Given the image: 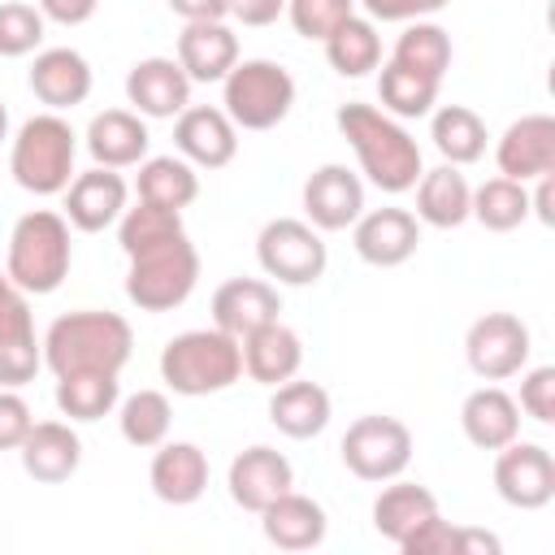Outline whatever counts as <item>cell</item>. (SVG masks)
<instances>
[{
    "label": "cell",
    "mask_w": 555,
    "mask_h": 555,
    "mask_svg": "<svg viewBox=\"0 0 555 555\" xmlns=\"http://www.w3.org/2000/svg\"><path fill=\"white\" fill-rule=\"evenodd\" d=\"M126 100L139 117H178L191 104V78L173 56H143L126 74Z\"/></svg>",
    "instance_id": "2e32d148"
},
{
    "label": "cell",
    "mask_w": 555,
    "mask_h": 555,
    "mask_svg": "<svg viewBox=\"0 0 555 555\" xmlns=\"http://www.w3.org/2000/svg\"><path fill=\"white\" fill-rule=\"evenodd\" d=\"M338 455L360 481H390L412 464V429L395 416H360L347 425Z\"/></svg>",
    "instance_id": "9c48e42d"
},
{
    "label": "cell",
    "mask_w": 555,
    "mask_h": 555,
    "mask_svg": "<svg viewBox=\"0 0 555 555\" xmlns=\"http://www.w3.org/2000/svg\"><path fill=\"white\" fill-rule=\"evenodd\" d=\"M4 282H9V278H4V273H0V286H4Z\"/></svg>",
    "instance_id": "816d5d0a"
},
{
    "label": "cell",
    "mask_w": 555,
    "mask_h": 555,
    "mask_svg": "<svg viewBox=\"0 0 555 555\" xmlns=\"http://www.w3.org/2000/svg\"><path fill=\"white\" fill-rule=\"evenodd\" d=\"M35 9L56 26H82L100 9V0H39Z\"/></svg>",
    "instance_id": "bcb514c9"
},
{
    "label": "cell",
    "mask_w": 555,
    "mask_h": 555,
    "mask_svg": "<svg viewBox=\"0 0 555 555\" xmlns=\"http://www.w3.org/2000/svg\"><path fill=\"white\" fill-rule=\"evenodd\" d=\"M178 234H186V230H182V212L156 208V204H147V199H139L134 208H126V212L117 217V243H121L126 256H139V251H147V247H156V243H169V238H178Z\"/></svg>",
    "instance_id": "f35d334b"
},
{
    "label": "cell",
    "mask_w": 555,
    "mask_h": 555,
    "mask_svg": "<svg viewBox=\"0 0 555 555\" xmlns=\"http://www.w3.org/2000/svg\"><path fill=\"white\" fill-rule=\"evenodd\" d=\"M369 22H421L438 9H447L451 0H360Z\"/></svg>",
    "instance_id": "f6af8a7d"
},
{
    "label": "cell",
    "mask_w": 555,
    "mask_h": 555,
    "mask_svg": "<svg viewBox=\"0 0 555 555\" xmlns=\"http://www.w3.org/2000/svg\"><path fill=\"white\" fill-rule=\"evenodd\" d=\"M74 156H78V134L61 113H39L22 121L13 152H9V173L22 191L30 195H61L74 182Z\"/></svg>",
    "instance_id": "5b68a950"
},
{
    "label": "cell",
    "mask_w": 555,
    "mask_h": 555,
    "mask_svg": "<svg viewBox=\"0 0 555 555\" xmlns=\"http://www.w3.org/2000/svg\"><path fill=\"white\" fill-rule=\"evenodd\" d=\"M260 525H264V538L282 551H312L325 542V507L308 494H278L264 512H260Z\"/></svg>",
    "instance_id": "83f0119b"
},
{
    "label": "cell",
    "mask_w": 555,
    "mask_h": 555,
    "mask_svg": "<svg viewBox=\"0 0 555 555\" xmlns=\"http://www.w3.org/2000/svg\"><path fill=\"white\" fill-rule=\"evenodd\" d=\"M160 377L173 395H191V399L230 390L243 377V347L217 325L182 330L160 351Z\"/></svg>",
    "instance_id": "277c9868"
},
{
    "label": "cell",
    "mask_w": 555,
    "mask_h": 555,
    "mask_svg": "<svg viewBox=\"0 0 555 555\" xmlns=\"http://www.w3.org/2000/svg\"><path fill=\"white\" fill-rule=\"evenodd\" d=\"M304 212L317 230H347L364 212V182L347 165H321L304 182Z\"/></svg>",
    "instance_id": "ffe728a7"
},
{
    "label": "cell",
    "mask_w": 555,
    "mask_h": 555,
    "mask_svg": "<svg viewBox=\"0 0 555 555\" xmlns=\"http://www.w3.org/2000/svg\"><path fill=\"white\" fill-rule=\"evenodd\" d=\"M173 147L182 160H191L199 169H221L238 152V126L225 117V108L186 104L173 121Z\"/></svg>",
    "instance_id": "5bb4252c"
},
{
    "label": "cell",
    "mask_w": 555,
    "mask_h": 555,
    "mask_svg": "<svg viewBox=\"0 0 555 555\" xmlns=\"http://www.w3.org/2000/svg\"><path fill=\"white\" fill-rule=\"evenodd\" d=\"M468 204H473V186L464 182L460 165L442 160L438 169L416 178V221L434 230H455L468 221Z\"/></svg>",
    "instance_id": "f546056e"
},
{
    "label": "cell",
    "mask_w": 555,
    "mask_h": 555,
    "mask_svg": "<svg viewBox=\"0 0 555 555\" xmlns=\"http://www.w3.org/2000/svg\"><path fill=\"white\" fill-rule=\"evenodd\" d=\"M494 165L503 178L529 182L555 169V117L546 113H529L520 121H512L494 147Z\"/></svg>",
    "instance_id": "d6986e66"
},
{
    "label": "cell",
    "mask_w": 555,
    "mask_h": 555,
    "mask_svg": "<svg viewBox=\"0 0 555 555\" xmlns=\"http://www.w3.org/2000/svg\"><path fill=\"white\" fill-rule=\"evenodd\" d=\"M43 13L26 0H4L0 4V56H26L43 43Z\"/></svg>",
    "instance_id": "60d3db41"
},
{
    "label": "cell",
    "mask_w": 555,
    "mask_h": 555,
    "mask_svg": "<svg viewBox=\"0 0 555 555\" xmlns=\"http://www.w3.org/2000/svg\"><path fill=\"white\" fill-rule=\"evenodd\" d=\"M65 195V221L82 234H100L108 230L121 212H126V178L117 169H87V173H74V182L61 191Z\"/></svg>",
    "instance_id": "9a60e30c"
},
{
    "label": "cell",
    "mask_w": 555,
    "mask_h": 555,
    "mask_svg": "<svg viewBox=\"0 0 555 555\" xmlns=\"http://www.w3.org/2000/svg\"><path fill=\"white\" fill-rule=\"evenodd\" d=\"M351 13H356V0H286V17L304 39H325Z\"/></svg>",
    "instance_id": "b9f144b4"
},
{
    "label": "cell",
    "mask_w": 555,
    "mask_h": 555,
    "mask_svg": "<svg viewBox=\"0 0 555 555\" xmlns=\"http://www.w3.org/2000/svg\"><path fill=\"white\" fill-rule=\"evenodd\" d=\"M390 61L421 78L442 82V74L451 69V35L438 22H408V30L395 39Z\"/></svg>",
    "instance_id": "e575fe53"
},
{
    "label": "cell",
    "mask_w": 555,
    "mask_h": 555,
    "mask_svg": "<svg viewBox=\"0 0 555 555\" xmlns=\"http://www.w3.org/2000/svg\"><path fill=\"white\" fill-rule=\"evenodd\" d=\"M121 438L130 442V447H143V451H152V447H160L165 438H169V425H173V408H169V399L160 395V390H134L126 403H121Z\"/></svg>",
    "instance_id": "ab89813d"
},
{
    "label": "cell",
    "mask_w": 555,
    "mask_h": 555,
    "mask_svg": "<svg viewBox=\"0 0 555 555\" xmlns=\"http://www.w3.org/2000/svg\"><path fill=\"white\" fill-rule=\"evenodd\" d=\"M438 516V499L425 490V486H416V481H399V477H390V486L373 499V529L386 538V542H395V546H403L425 520H434Z\"/></svg>",
    "instance_id": "f1b7e54d"
},
{
    "label": "cell",
    "mask_w": 555,
    "mask_h": 555,
    "mask_svg": "<svg viewBox=\"0 0 555 555\" xmlns=\"http://www.w3.org/2000/svg\"><path fill=\"white\" fill-rule=\"evenodd\" d=\"M225 95V117L238 126V130H273L291 104H295V78L278 65V61H238L225 78H221Z\"/></svg>",
    "instance_id": "52a82bcc"
},
{
    "label": "cell",
    "mask_w": 555,
    "mask_h": 555,
    "mask_svg": "<svg viewBox=\"0 0 555 555\" xmlns=\"http://www.w3.org/2000/svg\"><path fill=\"white\" fill-rule=\"evenodd\" d=\"M460 429H464V438H468L473 447L499 451V447H507L512 438H520V408H516V399H512L507 390L481 386V390H473V395L464 399V408H460Z\"/></svg>",
    "instance_id": "4316f807"
},
{
    "label": "cell",
    "mask_w": 555,
    "mask_h": 555,
    "mask_svg": "<svg viewBox=\"0 0 555 555\" xmlns=\"http://www.w3.org/2000/svg\"><path fill=\"white\" fill-rule=\"evenodd\" d=\"M134 186H139V199L182 212L199 195V173L182 156H147V160H139V182Z\"/></svg>",
    "instance_id": "d6a6232c"
},
{
    "label": "cell",
    "mask_w": 555,
    "mask_h": 555,
    "mask_svg": "<svg viewBox=\"0 0 555 555\" xmlns=\"http://www.w3.org/2000/svg\"><path fill=\"white\" fill-rule=\"evenodd\" d=\"M195 282H199V251L186 234H178L169 243H156V247L130 256L126 299L139 312H169L191 299Z\"/></svg>",
    "instance_id": "8992f818"
},
{
    "label": "cell",
    "mask_w": 555,
    "mask_h": 555,
    "mask_svg": "<svg viewBox=\"0 0 555 555\" xmlns=\"http://www.w3.org/2000/svg\"><path fill=\"white\" fill-rule=\"evenodd\" d=\"M538 425H551L555 421V369L542 364V369H529L520 377V403Z\"/></svg>",
    "instance_id": "7bdbcfd3"
},
{
    "label": "cell",
    "mask_w": 555,
    "mask_h": 555,
    "mask_svg": "<svg viewBox=\"0 0 555 555\" xmlns=\"http://www.w3.org/2000/svg\"><path fill=\"white\" fill-rule=\"evenodd\" d=\"M321 43H325L330 69L343 74V78H364L369 69L382 65V35H377V26H373L369 17H356V13H351V17L338 22Z\"/></svg>",
    "instance_id": "1f68e13d"
},
{
    "label": "cell",
    "mask_w": 555,
    "mask_h": 555,
    "mask_svg": "<svg viewBox=\"0 0 555 555\" xmlns=\"http://www.w3.org/2000/svg\"><path fill=\"white\" fill-rule=\"evenodd\" d=\"M286 13V0H230V17L243 26H269Z\"/></svg>",
    "instance_id": "7dc6e473"
},
{
    "label": "cell",
    "mask_w": 555,
    "mask_h": 555,
    "mask_svg": "<svg viewBox=\"0 0 555 555\" xmlns=\"http://www.w3.org/2000/svg\"><path fill=\"white\" fill-rule=\"evenodd\" d=\"M147 143H152V134H147L143 117L130 108H104L87 126V152L104 169H126V165L147 160Z\"/></svg>",
    "instance_id": "484cf974"
},
{
    "label": "cell",
    "mask_w": 555,
    "mask_h": 555,
    "mask_svg": "<svg viewBox=\"0 0 555 555\" xmlns=\"http://www.w3.org/2000/svg\"><path fill=\"white\" fill-rule=\"evenodd\" d=\"M4 139H9V108L0 104V143H4Z\"/></svg>",
    "instance_id": "f907efd6"
},
{
    "label": "cell",
    "mask_w": 555,
    "mask_h": 555,
    "mask_svg": "<svg viewBox=\"0 0 555 555\" xmlns=\"http://www.w3.org/2000/svg\"><path fill=\"white\" fill-rule=\"evenodd\" d=\"M494 490H499L503 503H512L520 512L546 507L555 499V460H551V451L542 442H520V438L499 447Z\"/></svg>",
    "instance_id": "8fae6325"
},
{
    "label": "cell",
    "mask_w": 555,
    "mask_h": 555,
    "mask_svg": "<svg viewBox=\"0 0 555 555\" xmlns=\"http://www.w3.org/2000/svg\"><path fill=\"white\" fill-rule=\"evenodd\" d=\"M230 499L243 507V512H264L278 494H286L295 486V473H291V460L273 447H247L230 460Z\"/></svg>",
    "instance_id": "ac0fdd59"
},
{
    "label": "cell",
    "mask_w": 555,
    "mask_h": 555,
    "mask_svg": "<svg viewBox=\"0 0 555 555\" xmlns=\"http://www.w3.org/2000/svg\"><path fill=\"white\" fill-rule=\"evenodd\" d=\"M30 425H35V416H30L26 399L17 390L0 386V451H17L22 438L30 434Z\"/></svg>",
    "instance_id": "ee69618b"
},
{
    "label": "cell",
    "mask_w": 555,
    "mask_h": 555,
    "mask_svg": "<svg viewBox=\"0 0 555 555\" xmlns=\"http://www.w3.org/2000/svg\"><path fill=\"white\" fill-rule=\"evenodd\" d=\"M468 217H477L486 230H494V234H507V230H516L525 217H529V191H525V182H516V178H490V182H481L477 191H473V204H468Z\"/></svg>",
    "instance_id": "8d00e7d4"
},
{
    "label": "cell",
    "mask_w": 555,
    "mask_h": 555,
    "mask_svg": "<svg viewBox=\"0 0 555 555\" xmlns=\"http://www.w3.org/2000/svg\"><path fill=\"white\" fill-rule=\"evenodd\" d=\"M238 347H243V373L260 386H282L304 364V343L282 321H269V325L251 330L247 338H238Z\"/></svg>",
    "instance_id": "d4e9b609"
},
{
    "label": "cell",
    "mask_w": 555,
    "mask_h": 555,
    "mask_svg": "<svg viewBox=\"0 0 555 555\" xmlns=\"http://www.w3.org/2000/svg\"><path fill=\"white\" fill-rule=\"evenodd\" d=\"M429 139L447 165H473L486 156V121L464 104H442L429 121Z\"/></svg>",
    "instance_id": "836d02e7"
},
{
    "label": "cell",
    "mask_w": 555,
    "mask_h": 555,
    "mask_svg": "<svg viewBox=\"0 0 555 555\" xmlns=\"http://www.w3.org/2000/svg\"><path fill=\"white\" fill-rule=\"evenodd\" d=\"M117 373H65L56 377V408L69 421H100L117 408Z\"/></svg>",
    "instance_id": "d590c367"
},
{
    "label": "cell",
    "mask_w": 555,
    "mask_h": 555,
    "mask_svg": "<svg viewBox=\"0 0 555 555\" xmlns=\"http://www.w3.org/2000/svg\"><path fill=\"white\" fill-rule=\"evenodd\" d=\"M178 65L191 82H221L238 65V35L225 22H186L178 35Z\"/></svg>",
    "instance_id": "603a6c76"
},
{
    "label": "cell",
    "mask_w": 555,
    "mask_h": 555,
    "mask_svg": "<svg viewBox=\"0 0 555 555\" xmlns=\"http://www.w3.org/2000/svg\"><path fill=\"white\" fill-rule=\"evenodd\" d=\"M74 264V243H69V221L52 208H35L17 217L9 234V256H4V278L26 291V295H52Z\"/></svg>",
    "instance_id": "3957f363"
},
{
    "label": "cell",
    "mask_w": 555,
    "mask_h": 555,
    "mask_svg": "<svg viewBox=\"0 0 555 555\" xmlns=\"http://www.w3.org/2000/svg\"><path fill=\"white\" fill-rule=\"evenodd\" d=\"M134 351V330L126 317L108 308H82L65 312L43 334V364L65 373H121Z\"/></svg>",
    "instance_id": "6da1fadb"
},
{
    "label": "cell",
    "mask_w": 555,
    "mask_h": 555,
    "mask_svg": "<svg viewBox=\"0 0 555 555\" xmlns=\"http://www.w3.org/2000/svg\"><path fill=\"white\" fill-rule=\"evenodd\" d=\"M529 212H538V221H555V212H551V173H542L538 178V191L529 195Z\"/></svg>",
    "instance_id": "681fc988"
},
{
    "label": "cell",
    "mask_w": 555,
    "mask_h": 555,
    "mask_svg": "<svg viewBox=\"0 0 555 555\" xmlns=\"http://www.w3.org/2000/svg\"><path fill=\"white\" fill-rule=\"evenodd\" d=\"M169 9L186 22H221L230 13V0H169Z\"/></svg>",
    "instance_id": "c3c4849f"
},
{
    "label": "cell",
    "mask_w": 555,
    "mask_h": 555,
    "mask_svg": "<svg viewBox=\"0 0 555 555\" xmlns=\"http://www.w3.org/2000/svg\"><path fill=\"white\" fill-rule=\"evenodd\" d=\"M351 243H356V256L364 264L395 269V264L412 260V251L421 243V221L408 208H373V212H360L356 217Z\"/></svg>",
    "instance_id": "4fadbf2b"
},
{
    "label": "cell",
    "mask_w": 555,
    "mask_h": 555,
    "mask_svg": "<svg viewBox=\"0 0 555 555\" xmlns=\"http://www.w3.org/2000/svg\"><path fill=\"white\" fill-rule=\"evenodd\" d=\"M338 134L351 143L360 169L369 173L373 186H382L386 195H403L416 186L421 169V147L416 139L399 126V117L373 108V104H343L334 113Z\"/></svg>",
    "instance_id": "7a4b0ae2"
},
{
    "label": "cell",
    "mask_w": 555,
    "mask_h": 555,
    "mask_svg": "<svg viewBox=\"0 0 555 555\" xmlns=\"http://www.w3.org/2000/svg\"><path fill=\"white\" fill-rule=\"evenodd\" d=\"M17 451H22L26 477H35L43 486L69 481L78 473V464H82V442L65 421H35Z\"/></svg>",
    "instance_id": "44dd1931"
},
{
    "label": "cell",
    "mask_w": 555,
    "mask_h": 555,
    "mask_svg": "<svg viewBox=\"0 0 555 555\" xmlns=\"http://www.w3.org/2000/svg\"><path fill=\"white\" fill-rule=\"evenodd\" d=\"M39 364H43V343L35 338V317H30L26 291L4 282L0 286V386L17 390V386L35 382Z\"/></svg>",
    "instance_id": "7c38bea8"
},
{
    "label": "cell",
    "mask_w": 555,
    "mask_h": 555,
    "mask_svg": "<svg viewBox=\"0 0 555 555\" xmlns=\"http://www.w3.org/2000/svg\"><path fill=\"white\" fill-rule=\"evenodd\" d=\"M529 325L512 312H486L468 325L464 334V356H468V369L481 377V382H503V377H516L525 364H529Z\"/></svg>",
    "instance_id": "30bf717a"
},
{
    "label": "cell",
    "mask_w": 555,
    "mask_h": 555,
    "mask_svg": "<svg viewBox=\"0 0 555 555\" xmlns=\"http://www.w3.org/2000/svg\"><path fill=\"white\" fill-rule=\"evenodd\" d=\"M377 95H382V113L408 121V117L434 113L438 82H434V78H421V74H412V69H403V65H395V61H386L382 74H377Z\"/></svg>",
    "instance_id": "74e56055"
},
{
    "label": "cell",
    "mask_w": 555,
    "mask_h": 555,
    "mask_svg": "<svg viewBox=\"0 0 555 555\" xmlns=\"http://www.w3.org/2000/svg\"><path fill=\"white\" fill-rule=\"evenodd\" d=\"M282 295L264 278H230L212 291V325L230 338H247L251 330L278 321Z\"/></svg>",
    "instance_id": "e0dca14e"
},
{
    "label": "cell",
    "mask_w": 555,
    "mask_h": 555,
    "mask_svg": "<svg viewBox=\"0 0 555 555\" xmlns=\"http://www.w3.org/2000/svg\"><path fill=\"white\" fill-rule=\"evenodd\" d=\"M147 481L160 503L186 507L208 490V455L195 442H160L152 455Z\"/></svg>",
    "instance_id": "7402d4cb"
},
{
    "label": "cell",
    "mask_w": 555,
    "mask_h": 555,
    "mask_svg": "<svg viewBox=\"0 0 555 555\" xmlns=\"http://www.w3.org/2000/svg\"><path fill=\"white\" fill-rule=\"evenodd\" d=\"M30 91L52 113L82 104L91 95V65H87V56L74 52V48H43L35 56V65H30Z\"/></svg>",
    "instance_id": "cb8c5ba5"
},
{
    "label": "cell",
    "mask_w": 555,
    "mask_h": 555,
    "mask_svg": "<svg viewBox=\"0 0 555 555\" xmlns=\"http://www.w3.org/2000/svg\"><path fill=\"white\" fill-rule=\"evenodd\" d=\"M269 421L286 434V438H317L325 425H330V395L325 386L317 382H282L273 386V399H269Z\"/></svg>",
    "instance_id": "4dcf8cb0"
},
{
    "label": "cell",
    "mask_w": 555,
    "mask_h": 555,
    "mask_svg": "<svg viewBox=\"0 0 555 555\" xmlns=\"http://www.w3.org/2000/svg\"><path fill=\"white\" fill-rule=\"evenodd\" d=\"M256 260L282 286H312L325 273L330 251L317 225L295 221V217H273L256 238Z\"/></svg>",
    "instance_id": "ba28073f"
}]
</instances>
